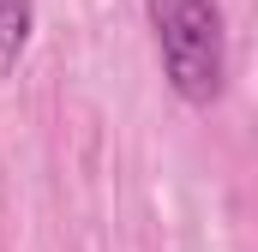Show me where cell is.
Instances as JSON below:
<instances>
[{
	"instance_id": "obj_1",
	"label": "cell",
	"mask_w": 258,
	"mask_h": 252,
	"mask_svg": "<svg viewBox=\"0 0 258 252\" xmlns=\"http://www.w3.org/2000/svg\"><path fill=\"white\" fill-rule=\"evenodd\" d=\"M162 78L180 102L210 108L228 84V18L222 0H144Z\"/></svg>"
},
{
	"instance_id": "obj_2",
	"label": "cell",
	"mask_w": 258,
	"mask_h": 252,
	"mask_svg": "<svg viewBox=\"0 0 258 252\" xmlns=\"http://www.w3.org/2000/svg\"><path fill=\"white\" fill-rule=\"evenodd\" d=\"M30 30H36V6L30 0H0V78H12L24 48H30Z\"/></svg>"
}]
</instances>
